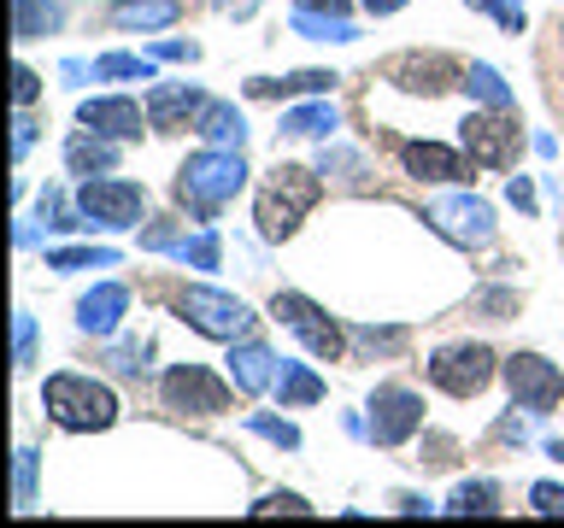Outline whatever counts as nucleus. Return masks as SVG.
Wrapping results in <instances>:
<instances>
[{"instance_id":"obj_9","label":"nucleus","mask_w":564,"mask_h":528,"mask_svg":"<svg viewBox=\"0 0 564 528\" xmlns=\"http://www.w3.org/2000/svg\"><path fill=\"white\" fill-rule=\"evenodd\" d=\"M77 211L88 218V229H135L141 211H148V194L135 183H95L88 176L77 194Z\"/></svg>"},{"instance_id":"obj_5","label":"nucleus","mask_w":564,"mask_h":528,"mask_svg":"<svg viewBox=\"0 0 564 528\" xmlns=\"http://www.w3.org/2000/svg\"><path fill=\"white\" fill-rule=\"evenodd\" d=\"M494 364H500V359H494L488 346L458 341V346H441L430 359V382L441 387V394H453V399H476L494 382Z\"/></svg>"},{"instance_id":"obj_21","label":"nucleus","mask_w":564,"mask_h":528,"mask_svg":"<svg viewBox=\"0 0 564 528\" xmlns=\"http://www.w3.org/2000/svg\"><path fill=\"white\" fill-rule=\"evenodd\" d=\"M212 147H236L241 153V141H247V123H241V112L236 106H224V100H206V112H200V123H194Z\"/></svg>"},{"instance_id":"obj_6","label":"nucleus","mask_w":564,"mask_h":528,"mask_svg":"<svg viewBox=\"0 0 564 528\" xmlns=\"http://www.w3.org/2000/svg\"><path fill=\"white\" fill-rule=\"evenodd\" d=\"M458 141H465L470 165H511L518 158V118H511V106H488V112H470L458 123Z\"/></svg>"},{"instance_id":"obj_1","label":"nucleus","mask_w":564,"mask_h":528,"mask_svg":"<svg viewBox=\"0 0 564 528\" xmlns=\"http://www.w3.org/2000/svg\"><path fill=\"white\" fill-rule=\"evenodd\" d=\"M247 183V165L236 147H206V153H188V165L176 170V200H183L194 218H218V211L241 194Z\"/></svg>"},{"instance_id":"obj_42","label":"nucleus","mask_w":564,"mask_h":528,"mask_svg":"<svg viewBox=\"0 0 564 528\" xmlns=\"http://www.w3.org/2000/svg\"><path fill=\"white\" fill-rule=\"evenodd\" d=\"M359 341H365V346H382V352H394V346H400V329H359Z\"/></svg>"},{"instance_id":"obj_36","label":"nucleus","mask_w":564,"mask_h":528,"mask_svg":"<svg viewBox=\"0 0 564 528\" xmlns=\"http://www.w3.org/2000/svg\"><path fill=\"white\" fill-rule=\"evenodd\" d=\"M470 7H482V12H494V18H500V24H506L511 35L523 30V0H470Z\"/></svg>"},{"instance_id":"obj_35","label":"nucleus","mask_w":564,"mask_h":528,"mask_svg":"<svg viewBox=\"0 0 564 528\" xmlns=\"http://www.w3.org/2000/svg\"><path fill=\"white\" fill-rule=\"evenodd\" d=\"M529 505H535L541 517H564V487H553V482H535V487H529Z\"/></svg>"},{"instance_id":"obj_12","label":"nucleus","mask_w":564,"mask_h":528,"mask_svg":"<svg viewBox=\"0 0 564 528\" xmlns=\"http://www.w3.org/2000/svg\"><path fill=\"white\" fill-rule=\"evenodd\" d=\"M430 223L447 235L453 246H488L494 241V211L470 194H453V200H435L430 206Z\"/></svg>"},{"instance_id":"obj_45","label":"nucleus","mask_w":564,"mask_h":528,"mask_svg":"<svg viewBox=\"0 0 564 528\" xmlns=\"http://www.w3.org/2000/svg\"><path fill=\"white\" fill-rule=\"evenodd\" d=\"M294 7H306V12H347V0H294Z\"/></svg>"},{"instance_id":"obj_13","label":"nucleus","mask_w":564,"mask_h":528,"mask_svg":"<svg viewBox=\"0 0 564 528\" xmlns=\"http://www.w3.org/2000/svg\"><path fill=\"white\" fill-rule=\"evenodd\" d=\"M388 77H394L405 95H441V88L458 82V70L441 59V53H405V59L388 65Z\"/></svg>"},{"instance_id":"obj_29","label":"nucleus","mask_w":564,"mask_h":528,"mask_svg":"<svg viewBox=\"0 0 564 528\" xmlns=\"http://www.w3.org/2000/svg\"><path fill=\"white\" fill-rule=\"evenodd\" d=\"M465 88H470L476 100H488V106H511V88L500 82V70H494V65H470L465 70Z\"/></svg>"},{"instance_id":"obj_2","label":"nucleus","mask_w":564,"mask_h":528,"mask_svg":"<svg viewBox=\"0 0 564 528\" xmlns=\"http://www.w3.org/2000/svg\"><path fill=\"white\" fill-rule=\"evenodd\" d=\"M42 405H47V417L59 422V429H77V435H95V429H112L118 422V399L106 394L95 376H77V370L47 376Z\"/></svg>"},{"instance_id":"obj_7","label":"nucleus","mask_w":564,"mask_h":528,"mask_svg":"<svg viewBox=\"0 0 564 528\" xmlns=\"http://www.w3.org/2000/svg\"><path fill=\"white\" fill-rule=\"evenodd\" d=\"M159 399H165V411H183V417H218L229 405V387L200 364H171L165 382H159Z\"/></svg>"},{"instance_id":"obj_11","label":"nucleus","mask_w":564,"mask_h":528,"mask_svg":"<svg viewBox=\"0 0 564 528\" xmlns=\"http://www.w3.org/2000/svg\"><path fill=\"white\" fill-rule=\"evenodd\" d=\"M423 429V399L412 387H377V399H370V440L377 447H405Z\"/></svg>"},{"instance_id":"obj_10","label":"nucleus","mask_w":564,"mask_h":528,"mask_svg":"<svg viewBox=\"0 0 564 528\" xmlns=\"http://www.w3.org/2000/svg\"><path fill=\"white\" fill-rule=\"evenodd\" d=\"M506 382H511V399H518L529 417H546L564 399L558 364H546L541 352H518V359H506Z\"/></svg>"},{"instance_id":"obj_14","label":"nucleus","mask_w":564,"mask_h":528,"mask_svg":"<svg viewBox=\"0 0 564 528\" xmlns=\"http://www.w3.org/2000/svg\"><path fill=\"white\" fill-rule=\"evenodd\" d=\"M77 118L88 123V130L112 135V141H135L141 135V106L123 100V95H100V100H83Z\"/></svg>"},{"instance_id":"obj_38","label":"nucleus","mask_w":564,"mask_h":528,"mask_svg":"<svg viewBox=\"0 0 564 528\" xmlns=\"http://www.w3.org/2000/svg\"><path fill=\"white\" fill-rule=\"evenodd\" d=\"M476 311H488L494 323H500V317H511V311H518V294H506V288H488V294H476Z\"/></svg>"},{"instance_id":"obj_23","label":"nucleus","mask_w":564,"mask_h":528,"mask_svg":"<svg viewBox=\"0 0 564 528\" xmlns=\"http://www.w3.org/2000/svg\"><path fill=\"white\" fill-rule=\"evenodd\" d=\"M329 88H335L329 70H294V77H253L247 95L271 100V95H329Z\"/></svg>"},{"instance_id":"obj_46","label":"nucleus","mask_w":564,"mask_h":528,"mask_svg":"<svg viewBox=\"0 0 564 528\" xmlns=\"http://www.w3.org/2000/svg\"><path fill=\"white\" fill-rule=\"evenodd\" d=\"M400 7H405V0H365L370 18H388V12H400Z\"/></svg>"},{"instance_id":"obj_28","label":"nucleus","mask_w":564,"mask_h":528,"mask_svg":"<svg viewBox=\"0 0 564 528\" xmlns=\"http://www.w3.org/2000/svg\"><path fill=\"white\" fill-rule=\"evenodd\" d=\"M47 264H53V271H112L118 253H112V246H53Z\"/></svg>"},{"instance_id":"obj_32","label":"nucleus","mask_w":564,"mask_h":528,"mask_svg":"<svg viewBox=\"0 0 564 528\" xmlns=\"http://www.w3.org/2000/svg\"><path fill=\"white\" fill-rule=\"evenodd\" d=\"M176 258L183 264H194V271H212V264H218V235H194V241H176Z\"/></svg>"},{"instance_id":"obj_4","label":"nucleus","mask_w":564,"mask_h":528,"mask_svg":"<svg viewBox=\"0 0 564 528\" xmlns=\"http://www.w3.org/2000/svg\"><path fill=\"white\" fill-rule=\"evenodd\" d=\"M176 311H183L188 329L212 334V341H247V329H253V311L236 294H218V288H188L176 299Z\"/></svg>"},{"instance_id":"obj_26","label":"nucleus","mask_w":564,"mask_h":528,"mask_svg":"<svg viewBox=\"0 0 564 528\" xmlns=\"http://www.w3.org/2000/svg\"><path fill=\"white\" fill-rule=\"evenodd\" d=\"M276 394H282V405H317L324 399V382H317L306 364H282L276 370Z\"/></svg>"},{"instance_id":"obj_27","label":"nucleus","mask_w":564,"mask_h":528,"mask_svg":"<svg viewBox=\"0 0 564 528\" xmlns=\"http://www.w3.org/2000/svg\"><path fill=\"white\" fill-rule=\"evenodd\" d=\"M494 499H500V487H494V482H458L447 510H453V517H494V510H500Z\"/></svg>"},{"instance_id":"obj_47","label":"nucleus","mask_w":564,"mask_h":528,"mask_svg":"<svg viewBox=\"0 0 564 528\" xmlns=\"http://www.w3.org/2000/svg\"><path fill=\"white\" fill-rule=\"evenodd\" d=\"M218 7L229 12V7H236V12H247V7H253V0H218Z\"/></svg>"},{"instance_id":"obj_3","label":"nucleus","mask_w":564,"mask_h":528,"mask_svg":"<svg viewBox=\"0 0 564 528\" xmlns=\"http://www.w3.org/2000/svg\"><path fill=\"white\" fill-rule=\"evenodd\" d=\"M312 206H317V176L300 170V165H276L271 183L259 188V206H253L259 235H264V241H289Z\"/></svg>"},{"instance_id":"obj_17","label":"nucleus","mask_w":564,"mask_h":528,"mask_svg":"<svg viewBox=\"0 0 564 528\" xmlns=\"http://www.w3.org/2000/svg\"><path fill=\"white\" fill-rule=\"evenodd\" d=\"M206 112V95L188 82H171V88H153L148 95V123L153 130H176L183 118H200Z\"/></svg>"},{"instance_id":"obj_15","label":"nucleus","mask_w":564,"mask_h":528,"mask_svg":"<svg viewBox=\"0 0 564 528\" xmlns=\"http://www.w3.org/2000/svg\"><path fill=\"white\" fill-rule=\"evenodd\" d=\"M123 311H130V288H123V282H100V288H88V294H83L77 323H83L88 334H112Z\"/></svg>"},{"instance_id":"obj_31","label":"nucleus","mask_w":564,"mask_h":528,"mask_svg":"<svg viewBox=\"0 0 564 528\" xmlns=\"http://www.w3.org/2000/svg\"><path fill=\"white\" fill-rule=\"evenodd\" d=\"M12 505H35V447H18V475H12Z\"/></svg>"},{"instance_id":"obj_44","label":"nucleus","mask_w":564,"mask_h":528,"mask_svg":"<svg viewBox=\"0 0 564 528\" xmlns=\"http://www.w3.org/2000/svg\"><path fill=\"white\" fill-rule=\"evenodd\" d=\"M159 59H194L188 42H159Z\"/></svg>"},{"instance_id":"obj_37","label":"nucleus","mask_w":564,"mask_h":528,"mask_svg":"<svg viewBox=\"0 0 564 528\" xmlns=\"http://www.w3.org/2000/svg\"><path fill=\"white\" fill-rule=\"evenodd\" d=\"M276 510H289V517H306V499H300V493H271V499L264 505H253V517H276Z\"/></svg>"},{"instance_id":"obj_22","label":"nucleus","mask_w":564,"mask_h":528,"mask_svg":"<svg viewBox=\"0 0 564 528\" xmlns=\"http://www.w3.org/2000/svg\"><path fill=\"white\" fill-rule=\"evenodd\" d=\"M65 165L77 176H106L118 165V147H112V141H100V135H70L65 141Z\"/></svg>"},{"instance_id":"obj_18","label":"nucleus","mask_w":564,"mask_h":528,"mask_svg":"<svg viewBox=\"0 0 564 528\" xmlns=\"http://www.w3.org/2000/svg\"><path fill=\"white\" fill-rule=\"evenodd\" d=\"M229 376H236L241 394H264V387H276V359H271V346L241 341L236 352H229Z\"/></svg>"},{"instance_id":"obj_39","label":"nucleus","mask_w":564,"mask_h":528,"mask_svg":"<svg viewBox=\"0 0 564 528\" xmlns=\"http://www.w3.org/2000/svg\"><path fill=\"white\" fill-rule=\"evenodd\" d=\"M253 435H264V440H276V447H300V435H294V422H276V417H253Z\"/></svg>"},{"instance_id":"obj_40","label":"nucleus","mask_w":564,"mask_h":528,"mask_svg":"<svg viewBox=\"0 0 564 528\" xmlns=\"http://www.w3.org/2000/svg\"><path fill=\"white\" fill-rule=\"evenodd\" d=\"M12 95H18V106H30L35 95H42V77H35L30 65H18V70H12Z\"/></svg>"},{"instance_id":"obj_24","label":"nucleus","mask_w":564,"mask_h":528,"mask_svg":"<svg viewBox=\"0 0 564 528\" xmlns=\"http://www.w3.org/2000/svg\"><path fill=\"white\" fill-rule=\"evenodd\" d=\"M341 130V118H335V106L329 100H317V106H294V112H282V135H300V141H324Z\"/></svg>"},{"instance_id":"obj_30","label":"nucleus","mask_w":564,"mask_h":528,"mask_svg":"<svg viewBox=\"0 0 564 528\" xmlns=\"http://www.w3.org/2000/svg\"><path fill=\"white\" fill-rule=\"evenodd\" d=\"M95 77H141V82H148L153 65L135 59V53H106V59H95Z\"/></svg>"},{"instance_id":"obj_16","label":"nucleus","mask_w":564,"mask_h":528,"mask_svg":"<svg viewBox=\"0 0 564 528\" xmlns=\"http://www.w3.org/2000/svg\"><path fill=\"white\" fill-rule=\"evenodd\" d=\"M400 158L412 176H423V183H458V176H465V158L453 147H441V141H405Z\"/></svg>"},{"instance_id":"obj_34","label":"nucleus","mask_w":564,"mask_h":528,"mask_svg":"<svg viewBox=\"0 0 564 528\" xmlns=\"http://www.w3.org/2000/svg\"><path fill=\"white\" fill-rule=\"evenodd\" d=\"M141 359H148V346H141V341H123V346L106 352V364H112L118 376H141Z\"/></svg>"},{"instance_id":"obj_43","label":"nucleus","mask_w":564,"mask_h":528,"mask_svg":"<svg viewBox=\"0 0 564 528\" xmlns=\"http://www.w3.org/2000/svg\"><path fill=\"white\" fill-rule=\"evenodd\" d=\"M511 206H523V211H535V188H529V176H511Z\"/></svg>"},{"instance_id":"obj_19","label":"nucleus","mask_w":564,"mask_h":528,"mask_svg":"<svg viewBox=\"0 0 564 528\" xmlns=\"http://www.w3.org/2000/svg\"><path fill=\"white\" fill-rule=\"evenodd\" d=\"M65 24V0H12V35L18 42H42Z\"/></svg>"},{"instance_id":"obj_8","label":"nucleus","mask_w":564,"mask_h":528,"mask_svg":"<svg viewBox=\"0 0 564 528\" xmlns=\"http://www.w3.org/2000/svg\"><path fill=\"white\" fill-rule=\"evenodd\" d=\"M271 311H276V323H289L300 341L317 352V359H341V352H347L341 323H335L324 306H312L306 294H276V299H271Z\"/></svg>"},{"instance_id":"obj_20","label":"nucleus","mask_w":564,"mask_h":528,"mask_svg":"<svg viewBox=\"0 0 564 528\" xmlns=\"http://www.w3.org/2000/svg\"><path fill=\"white\" fill-rule=\"evenodd\" d=\"M176 12H183V0H118L112 24L118 30H165V24H176Z\"/></svg>"},{"instance_id":"obj_33","label":"nucleus","mask_w":564,"mask_h":528,"mask_svg":"<svg viewBox=\"0 0 564 528\" xmlns=\"http://www.w3.org/2000/svg\"><path fill=\"white\" fill-rule=\"evenodd\" d=\"M12 359H18V370L35 364V317H30V311L12 317Z\"/></svg>"},{"instance_id":"obj_41","label":"nucleus","mask_w":564,"mask_h":528,"mask_svg":"<svg viewBox=\"0 0 564 528\" xmlns=\"http://www.w3.org/2000/svg\"><path fill=\"white\" fill-rule=\"evenodd\" d=\"M30 141H35V123H30V112H18V123H12V158H24Z\"/></svg>"},{"instance_id":"obj_25","label":"nucleus","mask_w":564,"mask_h":528,"mask_svg":"<svg viewBox=\"0 0 564 528\" xmlns=\"http://www.w3.org/2000/svg\"><path fill=\"white\" fill-rule=\"evenodd\" d=\"M294 30L312 35V42H352L359 35L347 12H306V7H294Z\"/></svg>"}]
</instances>
